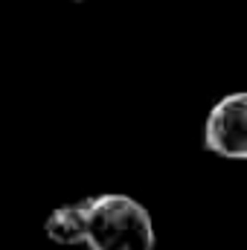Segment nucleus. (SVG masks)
Returning <instances> with one entry per match:
<instances>
[{"mask_svg":"<svg viewBox=\"0 0 247 250\" xmlns=\"http://www.w3.org/2000/svg\"><path fill=\"white\" fill-rule=\"evenodd\" d=\"M84 245L90 250H154L157 236L143 204L108 192L84 201Z\"/></svg>","mask_w":247,"mask_h":250,"instance_id":"1","label":"nucleus"},{"mask_svg":"<svg viewBox=\"0 0 247 250\" xmlns=\"http://www.w3.org/2000/svg\"><path fill=\"white\" fill-rule=\"evenodd\" d=\"M204 143L212 154L245 160L247 157V96L230 93L215 102L204 125Z\"/></svg>","mask_w":247,"mask_h":250,"instance_id":"2","label":"nucleus"},{"mask_svg":"<svg viewBox=\"0 0 247 250\" xmlns=\"http://www.w3.org/2000/svg\"><path fill=\"white\" fill-rule=\"evenodd\" d=\"M44 230L56 245H84V201L53 209Z\"/></svg>","mask_w":247,"mask_h":250,"instance_id":"3","label":"nucleus"}]
</instances>
